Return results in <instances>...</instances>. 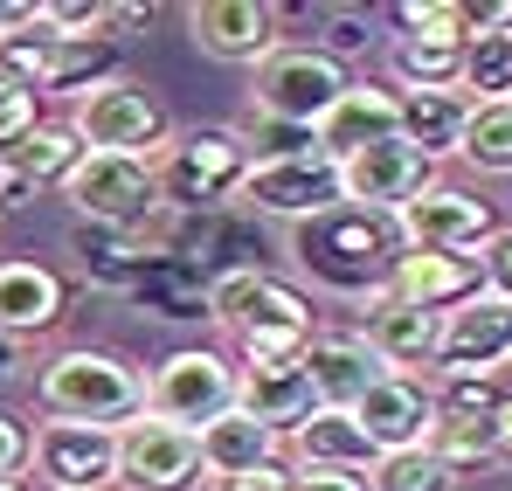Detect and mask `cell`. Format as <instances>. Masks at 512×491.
<instances>
[{"label":"cell","instance_id":"6da1fadb","mask_svg":"<svg viewBox=\"0 0 512 491\" xmlns=\"http://www.w3.org/2000/svg\"><path fill=\"white\" fill-rule=\"evenodd\" d=\"M402 229L395 215H374V208H326L312 222L291 229V263L326 284V291H346V298H381L388 291V270L402 256Z\"/></svg>","mask_w":512,"mask_h":491},{"label":"cell","instance_id":"7a4b0ae2","mask_svg":"<svg viewBox=\"0 0 512 491\" xmlns=\"http://www.w3.org/2000/svg\"><path fill=\"white\" fill-rule=\"evenodd\" d=\"M208 319L229 326L236 339V367H277V360H298L305 339H312V298L256 263H236L208 284Z\"/></svg>","mask_w":512,"mask_h":491},{"label":"cell","instance_id":"3957f363","mask_svg":"<svg viewBox=\"0 0 512 491\" xmlns=\"http://www.w3.org/2000/svg\"><path fill=\"white\" fill-rule=\"evenodd\" d=\"M35 402L49 422H90V429H125L146 415V374L104 346H63L35 374Z\"/></svg>","mask_w":512,"mask_h":491},{"label":"cell","instance_id":"277c9868","mask_svg":"<svg viewBox=\"0 0 512 491\" xmlns=\"http://www.w3.org/2000/svg\"><path fill=\"white\" fill-rule=\"evenodd\" d=\"M250 180V146L236 125H187L173 132L167 146L153 153V187H160V208L180 215H215L243 194Z\"/></svg>","mask_w":512,"mask_h":491},{"label":"cell","instance_id":"5b68a950","mask_svg":"<svg viewBox=\"0 0 512 491\" xmlns=\"http://www.w3.org/2000/svg\"><path fill=\"white\" fill-rule=\"evenodd\" d=\"M346 83H353L346 63H333L326 49L284 42V49H270L250 70V97H256V118H277V125H305V132H312V125L340 104Z\"/></svg>","mask_w":512,"mask_h":491},{"label":"cell","instance_id":"8992f818","mask_svg":"<svg viewBox=\"0 0 512 491\" xmlns=\"http://www.w3.org/2000/svg\"><path fill=\"white\" fill-rule=\"evenodd\" d=\"M70 125H77V139L90 153H132V160H153L173 139L167 104L132 77H111V83H97L90 97H77Z\"/></svg>","mask_w":512,"mask_h":491},{"label":"cell","instance_id":"52a82bcc","mask_svg":"<svg viewBox=\"0 0 512 491\" xmlns=\"http://www.w3.org/2000/svg\"><path fill=\"white\" fill-rule=\"evenodd\" d=\"M222 409H236V360L215 346H180L146 374V415L173 429H208Z\"/></svg>","mask_w":512,"mask_h":491},{"label":"cell","instance_id":"ba28073f","mask_svg":"<svg viewBox=\"0 0 512 491\" xmlns=\"http://www.w3.org/2000/svg\"><path fill=\"white\" fill-rule=\"evenodd\" d=\"M63 201L97 222V229H132L146 208H160V187H153V160H132V153H84V166L63 180Z\"/></svg>","mask_w":512,"mask_h":491},{"label":"cell","instance_id":"9c48e42d","mask_svg":"<svg viewBox=\"0 0 512 491\" xmlns=\"http://www.w3.org/2000/svg\"><path fill=\"white\" fill-rule=\"evenodd\" d=\"M28 464H35L42 491H111L118 485V429L42 422L28 436Z\"/></svg>","mask_w":512,"mask_h":491},{"label":"cell","instance_id":"30bf717a","mask_svg":"<svg viewBox=\"0 0 512 491\" xmlns=\"http://www.w3.org/2000/svg\"><path fill=\"white\" fill-rule=\"evenodd\" d=\"M250 215L263 222H312L326 208H340V166L326 153H298V160H270V166H250L243 194H236Z\"/></svg>","mask_w":512,"mask_h":491},{"label":"cell","instance_id":"8fae6325","mask_svg":"<svg viewBox=\"0 0 512 491\" xmlns=\"http://www.w3.org/2000/svg\"><path fill=\"white\" fill-rule=\"evenodd\" d=\"M395 229L409 249H443V256H478L485 236L499 229L492 222V201H478L471 187H450V180H429L409 208H395Z\"/></svg>","mask_w":512,"mask_h":491},{"label":"cell","instance_id":"7c38bea8","mask_svg":"<svg viewBox=\"0 0 512 491\" xmlns=\"http://www.w3.org/2000/svg\"><path fill=\"white\" fill-rule=\"evenodd\" d=\"M187 35H194L201 56L256 70L270 49H284V14L270 0H194L187 7Z\"/></svg>","mask_w":512,"mask_h":491},{"label":"cell","instance_id":"4fadbf2b","mask_svg":"<svg viewBox=\"0 0 512 491\" xmlns=\"http://www.w3.org/2000/svg\"><path fill=\"white\" fill-rule=\"evenodd\" d=\"M436 180V166L409 146V139H381V146H360L353 160H340V201L346 208H374V215H395L409 208Z\"/></svg>","mask_w":512,"mask_h":491},{"label":"cell","instance_id":"5bb4252c","mask_svg":"<svg viewBox=\"0 0 512 491\" xmlns=\"http://www.w3.org/2000/svg\"><path fill=\"white\" fill-rule=\"evenodd\" d=\"M201 478V443L194 429H173V422H125L118 429V485L132 491H187Z\"/></svg>","mask_w":512,"mask_h":491},{"label":"cell","instance_id":"9a60e30c","mask_svg":"<svg viewBox=\"0 0 512 491\" xmlns=\"http://www.w3.org/2000/svg\"><path fill=\"white\" fill-rule=\"evenodd\" d=\"M381 139H402V97H395L388 83H367V77L346 83L340 104L312 125V146H319L333 166L353 160L360 146H381Z\"/></svg>","mask_w":512,"mask_h":491},{"label":"cell","instance_id":"2e32d148","mask_svg":"<svg viewBox=\"0 0 512 491\" xmlns=\"http://www.w3.org/2000/svg\"><path fill=\"white\" fill-rule=\"evenodd\" d=\"M512 360V305L499 298H471L457 312H443V339H436V374H499Z\"/></svg>","mask_w":512,"mask_h":491},{"label":"cell","instance_id":"e0dca14e","mask_svg":"<svg viewBox=\"0 0 512 491\" xmlns=\"http://www.w3.org/2000/svg\"><path fill=\"white\" fill-rule=\"evenodd\" d=\"M346 415H353L360 436L388 457V450H416V443H423L429 422H436V402H429L423 374H381V381H374Z\"/></svg>","mask_w":512,"mask_h":491},{"label":"cell","instance_id":"ac0fdd59","mask_svg":"<svg viewBox=\"0 0 512 491\" xmlns=\"http://www.w3.org/2000/svg\"><path fill=\"white\" fill-rule=\"evenodd\" d=\"M395 305H416V312H457L478 298V256H443V249H402L395 270H388V291Z\"/></svg>","mask_w":512,"mask_h":491},{"label":"cell","instance_id":"d6986e66","mask_svg":"<svg viewBox=\"0 0 512 491\" xmlns=\"http://www.w3.org/2000/svg\"><path fill=\"white\" fill-rule=\"evenodd\" d=\"M298 367H305V381H312V395H319V409H353L388 367H381V353L360 339V332H312L305 339V353H298Z\"/></svg>","mask_w":512,"mask_h":491},{"label":"cell","instance_id":"ffe728a7","mask_svg":"<svg viewBox=\"0 0 512 491\" xmlns=\"http://www.w3.org/2000/svg\"><path fill=\"white\" fill-rule=\"evenodd\" d=\"M63 305H70V284L49 270V263H28V256H14V263H0V332L7 339H35V332H49L63 319Z\"/></svg>","mask_w":512,"mask_h":491},{"label":"cell","instance_id":"44dd1931","mask_svg":"<svg viewBox=\"0 0 512 491\" xmlns=\"http://www.w3.org/2000/svg\"><path fill=\"white\" fill-rule=\"evenodd\" d=\"M284 443H291V457H298L291 471H346V478H367L374 457H381V450L360 436V422H353L346 409H312Z\"/></svg>","mask_w":512,"mask_h":491},{"label":"cell","instance_id":"7402d4cb","mask_svg":"<svg viewBox=\"0 0 512 491\" xmlns=\"http://www.w3.org/2000/svg\"><path fill=\"white\" fill-rule=\"evenodd\" d=\"M236 409L250 422H263V429H277V436H291L319 409V395H312L298 360H277V367H236Z\"/></svg>","mask_w":512,"mask_h":491},{"label":"cell","instance_id":"603a6c76","mask_svg":"<svg viewBox=\"0 0 512 491\" xmlns=\"http://www.w3.org/2000/svg\"><path fill=\"white\" fill-rule=\"evenodd\" d=\"M388 374H416V367H436V339H443V319L436 312H416V305H395V298H367V332H360Z\"/></svg>","mask_w":512,"mask_h":491},{"label":"cell","instance_id":"cb8c5ba5","mask_svg":"<svg viewBox=\"0 0 512 491\" xmlns=\"http://www.w3.org/2000/svg\"><path fill=\"white\" fill-rule=\"evenodd\" d=\"M194 443H201V478L208 485L215 478H250L263 464H277V450H284V436L250 422L243 409H222L208 429H194Z\"/></svg>","mask_w":512,"mask_h":491},{"label":"cell","instance_id":"d4e9b609","mask_svg":"<svg viewBox=\"0 0 512 491\" xmlns=\"http://www.w3.org/2000/svg\"><path fill=\"white\" fill-rule=\"evenodd\" d=\"M84 153H90V146L77 139V125H70V118H42L28 139H14V146H7V166H14V180L35 194V187H63V180L84 166Z\"/></svg>","mask_w":512,"mask_h":491},{"label":"cell","instance_id":"484cf974","mask_svg":"<svg viewBox=\"0 0 512 491\" xmlns=\"http://www.w3.org/2000/svg\"><path fill=\"white\" fill-rule=\"evenodd\" d=\"M402 97V139L423 153L429 166L457 160V139H464V97L457 90H395Z\"/></svg>","mask_w":512,"mask_h":491},{"label":"cell","instance_id":"4316f807","mask_svg":"<svg viewBox=\"0 0 512 491\" xmlns=\"http://www.w3.org/2000/svg\"><path fill=\"white\" fill-rule=\"evenodd\" d=\"M388 90H457L464 77V42H423V35H395L388 42Z\"/></svg>","mask_w":512,"mask_h":491},{"label":"cell","instance_id":"83f0119b","mask_svg":"<svg viewBox=\"0 0 512 491\" xmlns=\"http://www.w3.org/2000/svg\"><path fill=\"white\" fill-rule=\"evenodd\" d=\"M423 450L457 478L478 471V464H499V415H436Z\"/></svg>","mask_w":512,"mask_h":491},{"label":"cell","instance_id":"f1b7e54d","mask_svg":"<svg viewBox=\"0 0 512 491\" xmlns=\"http://www.w3.org/2000/svg\"><path fill=\"white\" fill-rule=\"evenodd\" d=\"M464 104H506L512 97V35H464Z\"/></svg>","mask_w":512,"mask_h":491},{"label":"cell","instance_id":"f546056e","mask_svg":"<svg viewBox=\"0 0 512 491\" xmlns=\"http://www.w3.org/2000/svg\"><path fill=\"white\" fill-rule=\"evenodd\" d=\"M457 160L478 166V173H512V97L506 104H471L464 111Z\"/></svg>","mask_w":512,"mask_h":491},{"label":"cell","instance_id":"4dcf8cb0","mask_svg":"<svg viewBox=\"0 0 512 491\" xmlns=\"http://www.w3.org/2000/svg\"><path fill=\"white\" fill-rule=\"evenodd\" d=\"M360 485H367V491H457V471H443L423 443H416V450H388V457H374V471H367Z\"/></svg>","mask_w":512,"mask_h":491},{"label":"cell","instance_id":"1f68e13d","mask_svg":"<svg viewBox=\"0 0 512 491\" xmlns=\"http://www.w3.org/2000/svg\"><path fill=\"white\" fill-rule=\"evenodd\" d=\"M395 28L423 35V42H464V0H402Z\"/></svg>","mask_w":512,"mask_h":491},{"label":"cell","instance_id":"d6a6232c","mask_svg":"<svg viewBox=\"0 0 512 491\" xmlns=\"http://www.w3.org/2000/svg\"><path fill=\"white\" fill-rule=\"evenodd\" d=\"M35 28L56 35V42H97L104 35V7L97 0H49V7H35Z\"/></svg>","mask_w":512,"mask_h":491},{"label":"cell","instance_id":"836d02e7","mask_svg":"<svg viewBox=\"0 0 512 491\" xmlns=\"http://www.w3.org/2000/svg\"><path fill=\"white\" fill-rule=\"evenodd\" d=\"M35 125H42V97H35L28 83L0 77V153H7L14 139H28Z\"/></svg>","mask_w":512,"mask_h":491},{"label":"cell","instance_id":"e575fe53","mask_svg":"<svg viewBox=\"0 0 512 491\" xmlns=\"http://www.w3.org/2000/svg\"><path fill=\"white\" fill-rule=\"evenodd\" d=\"M478 291L512 305V229H492L485 249H478Z\"/></svg>","mask_w":512,"mask_h":491},{"label":"cell","instance_id":"d590c367","mask_svg":"<svg viewBox=\"0 0 512 491\" xmlns=\"http://www.w3.org/2000/svg\"><path fill=\"white\" fill-rule=\"evenodd\" d=\"M360 42H367V14L346 7V14H326V42H312V49H326V56L340 63L346 49H360Z\"/></svg>","mask_w":512,"mask_h":491},{"label":"cell","instance_id":"8d00e7d4","mask_svg":"<svg viewBox=\"0 0 512 491\" xmlns=\"http://www.w3.org/2000/svg\"><path fill=\"white\" fill-rule=\"evenodd\" d=\"M28 471V429L0 409V478H21Z\"/></svg>","mask_w":512,"mask_h":491},{"label":"cell","instance_id":"74e56055","mask_svg":"<svg viewBox=\"0 0 512 491\" xmlns=\"http://www.w3.org/2000/svg\"><path fill=\"white\" fill-rule=\"evenodd\" d=\"M277 491H367L360 478H346V471H284V485Z\"/></svg>","mask_w":512,"mask_h":491},{"label":"cell","instance_id":"f35d334b","mask_svg":"<svg viewBox=\"0 0 512 491\" xmlns=\"http://www.w3.org/2000/svg\"><path fill=\"white\" fill-rule=\"evenodd\" d=\"M277 485H284V464H263L250 478H215L208 491H277Z\"/></svg>","mask_w":512,"mask_h":491},{"label":"cell","instance_id":"ab89813d","mask_svg":"<svg viewBox=\"0 0 512 491\" xmlns=\"http://www.w3.org/2000/svg\"><path fill=\"white\" fill-rule=\"evenodd\" d=\"M7 388H21V339L0 332V395H7Z\"/></svg>","mask_w":512,"mask_h":491},{"label":"cell","instance_id":"60d3db41","mask_svg":"<svg viewBox=\"0 0 512 491\" xmlns=\"http://www.w3.org/2000/svg\"><path fill=\"white\" fill-rule=\"evenodd\" d=\"M21 194H28V187H21V180H14V166H7V153H0V215H7V208H14V201H21Z\"/></svg>","mask_w":512,"mask_h":491},{"label":"cell","instance_id":"b9f144b4","mask_svg":"<svg viewBox=\"0 0 512 491\" xmlns=\"http://www.w3.org/2000/svg\"><path fill=\"white\" fill-rule=\"evenodd\" d=\"M499 464H512V395L499 402Z\"/></svg>","mask_w":512,"mask_h":491},{"label":"cell","instance_id":"7bdbcfd3","mask_svg":"<svg viewBox=\"0 0 512 491\" xmlns=\"http://www.w3.org/2000/svg\"><path fill=\"white\" fill-rule=\"evenodd\" d=\"M0 491H28V485H21V478H0Z\"/></svg>","mask_w":512,"mask_h":491}]
</instances>
